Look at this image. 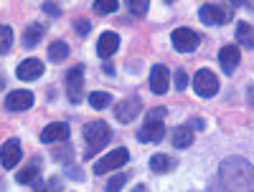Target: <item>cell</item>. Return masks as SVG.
Returning a JSON list of instances; mask_svg holds the SVG:
<instances>
[{"label": "cell", "instance_id": "obj_1", "mask_svg": "<svg viewBox=\"0 0 254 192\" xmlns=\"http://www.w3.org/2000/svg\"><path fill=\"white\" fill-rule=\"evenodd\" d=\"M214 192H254V169L247 159H226L219 169Z\"/></svg>", "mask_w": 254, "mask_h": 192}, {"label": "cell", "instance_id": "obj_2", "mask_svg": "<svg viewBox=\"0 0 254 192\" xmlns=\"http://www.w3.org/2000/svg\"><path fill=\"white\" fill-rule=\"evenodd\" d=\"M110 139H112V132H110V124L107 121L97 119V121L84 124V142H87V147H89L87 157H92V154L99 152V149H104V147L110 144Z\"/></svg>", "mask_w": 254, "mask_h": 192}, {"label": "cell", "instance_id": "obj_3", "mask_svg": "<svg viewBox=\"0 0 254 192\" xmlns=\"http://www.w3.org/2000/svg\"><path fill=\"white\" fill-rule=\"evenodd\" d=\"M130 162V152H127L125 147H117V149H112V152H107L102 159H97L94 162V175H107V172H115V169H120L122 164H127Z\"/></svg>", "mask_w": 254, "mask_h": 192}, {"label": "cell", "instance_id": "obj_4", "mask_svg": "<svg viewBox=\"0 0 254 192\" xmlns=\"http://www.w3.org/2000/svg\"><path fill=\"white\" fill-rule=\"evenodd\" d=\"M198 18L203 26H221L231 20V5H219V3H203L198 10Z\"/></svg>", "mask_w": 254, "mask_h": 192}, {"label": "cell", "instance_id": "obj_5", "mask_svg": "<svg viewBox=\"0 0 254 192\" xmlns=\"http://www.w3.org/2000/svg\"><path fill=\"white\" fill-rule=\"evenodd\" d=\"M193 91H196L201 99L216 96V91H219V78H216V74L208 71V69L196 71V76H193Z\"/></svg>", "mask_w": 254, "mask_h": 192}, {"label": "cell", "instance_id": "obj_6", "mask_svg": "<svg viewBox=\"0 0 254 192\" xmlns=\"http://www.w3.org/2000/svg\"><path fill=\"white\" fill-rule=\"evenodd\" d=\"M140 112H142V99L140 96H127V99L115 104V119L120 124H130L132 119H137Z\"/></svg>", "mask_w": 254, "mask_h": 192}, {"label": "cell", "instance_id": "obj_7", "mask_svg": "<svg viewBox=\"0 0 254 192\" xmlns=\"http://www.w3.org/2000/svg\"><path fill=\"white\" fill-rule=\"evenodd\" d=\"M171 40H173V48H176V51H181V53H190V51H196V48H198L201 36H198L196 31H190V28H176L173 36H171Z\"/></svg>", "mask_w": 254, "mask_h": 192}, {"label": "cell", "instance_id": "obj_8", "mask_svg": "<svg viewBox=\"0 0 254 192\" xmlns=\"http://www.w3.org/2000/svg\"><path fill=\"white\" fill-rule=\"evenodd\" d=\"M66 89H69V101L71 104H79L84 99V69L81 66H74L66 74Z\"/></svg>", "mask_w": 254, "mask_h": 192}, {"label": "cell", "instance_id": "obj_9", "mask_svg": "<svg viewBox=\"0 0 254 192\" xmlns=\"http://www.w3.org/2000/svg\"><path fill=\"white\" fill-rule=\"evenodd\" d=\"M15 76L20 81H36V78H41V76H44V61H38V58L20 61L18 69H15Z\"/></svg>", "mask_w": 254, "mask_h": 192}, {"label": "cell", "instance_id": "obj_10", "mask_svg": "<svg viewBox=\"0 0 254 192\" xmlns=\"http://www.w3.org/2000/svg\"><path fill=\"white\" fill-rule=\"evenodd\" d=\"M33 94L31 91H26V89H18V91H10L8 96H5V109L8 112H26V109H31L33 106Z\"/></svg>", "mask_w": 254, "mask_h": 192}, {"label": "cell", "instance_id": "obj_11", "mask_svg": "<svg viewBox=\"0 0 254 192\" xmlns=\"http://www.w3.org/2000/svg\"><path fill=\"white\" fill-rule=\"evenodd\" d=\"M69 124L66 121H54L49 124L44 132H41V142L44 144H54V142H66L69 139Z\"/></svg>", "mask_w": 254, "mask_h": 192}, {"label": "cell", "instance_id": "obj_12", "mask_svg": "<svg viewBox=\"0 0 254 192\" xmlns=\"http://www.w3.org/2000/svg\"><path fill=\"white\" fill-rule=\"evenodd\" d=\"M168 86H171V71H168L163 63H158L150 71V89H153V94L163 96L168 91Z\"/></svg>", "mask_w": 254, "mask_h": 192}, {"label": "cell", "instance_id": "obj_13", "mask_svg": "<svg viewBox=\"0 0 254 192\" xmlns=\"http://www.w3.org/2000/svg\"><path fill=\"white\" fill-rule=\"evenodd\" d=\"M163 137H165V124L163 121H150V119H145V124L140 126V132H137V139L145 142V144L160 142Z\"/></svg>", "mask_w": 254, "mask_h": 192}, {"label": "cell", "instance_id": "obj_14", "mask_svg": "<svg viewBox=\"0 0 254 192\" xmlns=\"http://www.w3.org/2000/svg\"><path fill=\"white\" fill-rule=\"evenodd\" d=\"M117 48H120V36H117V33L107 31V33L99 36V40H97V53H99V58H112V56L117 53Z\"/></svg>", "mask_w": 254, "mask_h": 192}, {"label": "cell", "instance_id": "obj_15", "mask_svg": "<svg viewBox=\"0 0 254 192\" xmlns=\"http://www.w3.org/2000/svg\"><path fill=\"white\" fill-rule=\"evenodd\" d=\"M239 61H242V53H239V48H237V46H224V48L219 51V63H221L224 74H229V76L237 71Z\"/></svg>", "mask_w": 254, "mask_h": 192}, {"label": "cell", "instance_id": "obj_16", "mask_svg": "<svg viewBox=\"0 0 254 192\" xmlns=\"http://www.w3.org/2000/svg\"><path fill=\"white\" fill-rule=\"evenodd\" d=\"M20 157H23V147H20V142L18 139H8L3 144V167L13 169L20 162Z\"/></svg>", "mask_w": 254, "mask_h": 192}, {"label": "cell", "instance_id": "obj_17", "mask_svg": "<svg viewBox=\"0 0 254 192\" xmlns=\"http://www.w3.org/2000/svg\"><path fill=\"white\" fill-rule=\"evenodd\" d=\"M176 167H178V159L171 157V154H153L150 157V169L158 175H168V172H173Z\"/></svg>", "mask_w": 254, "mask_h": 192}, {"label": "cell", "instance_id": "obj_18", "mask_svg": "<svg viewBox=\"0 0 254 192\" xmlns=\"http://www.w3.org/2000/svg\"><path fill=\"white\" fill-rule=\"evenodd\" d=\"M171 142H173L176 149H186V147H190V144H193V129H190V126H176Z\"/></svg>", "mask_w": 254, "mask_h": 192}, {"label": "cell", "instance_id": "obj_19", "mask_svg": "<svg viewBox=\"0 0 254 192\" xmlns=\"http://www.w3.org/2000/svg\"><path fill=\"white\" fill-rule=\"evenodd\" d=\"M38 172H41V162L33 159L31 164H26V167L15 175V180H18V185H31V182L38 180Z\"/></svg>", "mask_w": 254, "mask_h": 192}, {"label": "cell", "instance_id": "obj_20", "mask_svg": "<svg viewBox=\"0 0 254 192\" xmlns=\"http://www.w3.org/2000/svg\"><path fill=\"white\" fill-rule=\"evenodd\" d=\"M44 33H46L44 23H31V26L26 28V33H23V46H26V48H33L38 40L44 38Z\"/></svg>", "mask_w": 254, "mask_h": 192}, {"label": "cell", "instance_id": "obj_21", "mask_svg": "<svg viewBox=\"0 0 254 192\" xmlns=\"http://www.w3.org/2000/svg\"><path fill=\"white\" fill-rule=\"evenodd\" d=\"M237 38H239L242 46L254 48V28L247 23V20H239V23H237Z\"/></svg>", "mask_w": 254, "mask_h": 192}, {"label": "cell", "instance_id": "obj_22", "mask_svg": "<svg viewBox=\"0 0 254 192\" xmlns=\"http://www.w3.org/2000/svg\"><path fill=\"white\" fill-rule=\"evenodd\" d=\"M66 56H69V46L64 43V40H54V43L49 46V58H51V63L66 61Z\"/></svg>", "mask_w": 254, "mask_h": 192}, {"label": "cell", "instance_id": "obj_23", "mask_svg": "<svg viewBox=\"0 0 254 192\" xmlns=\"http://www.w3.org/2000/svg\"><path fill=\"white\" fill-rule=\"evenodd\" d=\"M89 104L94 106V109H107V106L112 104V96L107 91H92L89 94Z\"/></svg>", "mask_w": 254, "mask_h": 192}, {"label": "cell", "instance_id": "obj_24", "mask_svg": "<svg viewBox=\"0 0 254 192\" xmlns=\"http://www.w3.org/2000/svg\"><path fill=\"white\" fill-rule=\"evenodd\" d=\"M10 46H13V31H10V26H3L0 28V53L8 56Z\"/></svg>", "mask_w": 254, "mask_h": 192}, {"label": "cell", "instance_id": "obj_25", "mask_svg": "<svg viewBox=\"0 0 254 192\" xmlns=\"http://www.w3.org/2000/svg\"><path fill=\"white\" fill-rule=\"evenodd\" d=\"M94 10L99 15H110L117 10V0H94Z\"/></svg>", "mask_w": 254, "mask_h": 192}, {"label": "cell", "instance_id": "obj_26", "mask_svg": "<svg viewBox=\"0 0 254 192\" xmlns=\"http://www.w3.org/2000/svg\"><path fill=\"white\" fill-rule=\"evenodd\" d=\"M127 8H130V13L132 15H145L147 13V8H150V3H147V0H130V3H127Z\"/></svg>", "mask_w": 254, "mask_h": 192}, {"label": "cell", "instance_id": "obj_27", "mask_svg": "<svg viewBox=\"0 0 254 192\" xmlns=\"http://www.w3.org/2000/svg\"><path fill=\"white\" fill-rule=\"evenodd\" d=\"M125 182H127V172H120V175H115V177L107 182V192H120V190L125 187Z\"/></svg>", "mask_w": 254, "mask_h": 192}, {"label": "cell", "instance_id": "obj_28", "mask_svg": "<svg viewBox=\"0 0 254 192\" xmlns=\"http://www.w3.org/2000/svg\"><path fill=\"white\" fill-rule=\"evenodd\" d=\"M186 86H188V76L183 69H178L176 71V91H186Z\"/></svg>", "mask_w": 254, "mask_h": 192}, {"label": "cell", "instance_id": "obj_29", "mask_svg": "<svg viewBox=\"0 0 254 192\" xmlns=\"http://www.w3.org/2000/svg\"><path fill=\"white\" fill-rule=\"evenodd\" d=\"M168 112L163 109V106H155V109L153 112H147V116L145 119H150V121H163V116H165Z\"/></svg>", "mask_w": 254, "mask_h": 192}, {"label": "cell", "instance_id": "obj_30", "mask_svg": "<svg viewBox=\"0 0 254 192\" xmlns=\"http://www.w3.org/2000/svg\"><path fill=\"white\" fill-rule=\"evenodd\" d=\"M71 152H74V149H71V147L66 144V147H61V149H56V154H54V157H56V159L61 162V159H66V157H71Z\"/></svg>", "mask_w": 254, "mask_h": 192}, {"label": "cell", "instance_id": "obj_31", "mask_svg": "<svg viewBox=\"0 0 254 192\" xmlns=\"http://www.w3.org/2000/svg\"><path fill=\"white\" fill-rule=\"evenodd\" d=\"M44 192H61V180H59V177H54L51 182H46Z\"/></svg>", "mask_w": 254, "mask_h": 192}, {"label": "cell", "instance_id": "obj_32", "mask_svg": "<svg viewBox=\"0 0 254 192\" xmlns=\"http://www.w3.org/2000/svg\"><path fill=\"white\" fill-rule=\"evenodd\" d=\"M44 10H46L49 15H54V18H59V15H61V8H59L56 3H44Z\"/></svg>", "mask_w": 254, "mask_h": 192}, {"label": "cell", "instance_id": "obj_33", "mask_svg": "<svg viewBox=\"0 0 254 192\" xmlns=\"http://www.w3.org/2000/svg\"><path fill=\"white\" fill-rule=\"evenodd\" d=\"M74 26H76V33H79V36H87V33H89V23H87V20H76Z\"/></svg>", "mask_w": 254, "mask_h": 192}, {"label": "cell", "instance_id": "obj_34", "mask_svg": "<svg viewBox=\"0 0 254 192\" xmlns=\"http://www.w3.org/2000/svg\"><path fill=\"white\" fill-rule=\"evenodd\" d=\"M102 71L107 74V76H115V66H110V63H104V66H102Z\"/></svg>", "mask_w": 254, "mask_h": 192}, {"label": "cell", "instance_id": "obj_35", "mask_svg": "<svg viewBox=\"0 0 254 192\" xmlns=\"http://www.w3.org/2000/svg\"><path fill=\"white\" fill-rule=\"evenodd\" d=\"M132 192H147V187H145V185H137V187H135Z\"/></svg>", "mask_w": 254, "mask_h": 192}, {"label": "cell", "instance_id": "obj_36", "mask_svg": "<svg viewBox=\"0 0 254 192\" xmlns=\"http://www.w3.org/2000/svg\"><path fill=\"white\" fill-rule=\"evenodd\" d=\"M249 101L254 104V86H249Z\"/></svg>", "mask_w": 254, "mask_h": 192}]
</instances>
